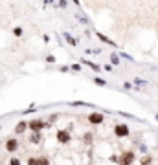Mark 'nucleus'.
Listing matches in <instances>:
<instances>
[{
  "label": "nucleus",
  "instance_id": "f257e3e1",
  "mask_svg": "<svg viewBox=\"0 0 158 165\" xmlns=\"http://www.w3.org/2000/svg\"><path fill=\"white\" fill-rule=\"evenodd\" d=\"M134 160H136V154H134L132 150H127V152H123V154H121V158H119V165H132V163H134Z\"/></svg>",
  "mask_w": 158,
  "mask_h": 165
},
{
  "label": "nucleus",
  "instance_id": "f03ea898",
  "mask_svg": "<svg viewBox=\"0 0 158 165\" xmlns=\"http://www.w3.org/2000/svg\"><path fill=\"white\" fill-rule=\"evenodd\" d=\"M114 134H116L118 138H127V136L131 134V128H129V127H127L125 123L114 125Z\"/></svg>",
  "mask_w": 158,
  "mask_h": 165
},
{
  "label": "nucleus",
  "instance_id": "7ed1b4c3",
  "mask_svg": "<svg viewBox=\"0 0 158 165\" xmlns=\"http://www.w3.org/2000/svg\"><path fill=\"white\" fill-rule=\"evenodd\" d=\"M44 127H48V125L44 123L42 119H33V121H30V123H28V128H30V130H33V132H40Z\"/></svg>",
  "mask_w": 158,
  "mask_h": 165
},
{
  "label": "nucleus",
  "instance_id": "20e7f679",
  "mask_svg": "<svg viewBox=\"0 0 158 165\" xmlns=\"http://www.w3.org/2000/svg\"><path fill=\"white\" fill-rule=\"evenodd\" d=\"M103 119H105V116H103L101 112H92V114H88V123L90 125H101Z\"/></svg>",
  "mask_w": 158,
  "mask_h": 165
},
{
  "label": "nucleus",
  "instance_id": "39448f33",
  "mask_svg": "<svg viewBox=\"0 0 158 165\" xmlns=\"http://www.w3.org/2000/svg\"><path fill=\"white\" fill-rule=\"evenodd\" d=\"M55 138H57L59 143H68V141L72 140L70 130H66V128H64V130H57V136H55Z\"/></svg>",
  "mask_w": 158,
  "mask_h": 165
},
{
  "label": "nucleus",
  "instance_id": "423d86ee",
  "mask_svg": "<svg viewBox=\"0 0 158 165\" xmlns=\"http://www.w3.org/2000/svg\"><path fill=\"white\" fill-rule=\"evenodd\" d=\"M17 149H19V141H17V140L11 138V140L6 141V150H7V152H15Z\"/></svg>",
  "mask_w": 158,
  "mask_h": 165
},
{
  "label": "nucleus",
  "instance_id": "0eeeda50",
  "mask_svg": "<svg viewBox=\"0 0 158 165\" xmlns=\"http://www.w3.org/2000/svg\"><path fill=\"white\" fill-rule=\"evenodd\" d=\"M96 35H98L99 39H101V42H105V44H109V46H116V42L114 41H110V39H109V37H107V35H103V33H96Z\"/></svg>",
  "mask_w": 158,
  "mask_h": 165
},
{
  "label": "nucleus",
  "instance_id": "6e6552de",
  "mask_svg": "<svg viewBox=\"0 0 158 165\" xmlns=\"http://www.w3.org/2000/svg\"><path fill=\"white\" fill-rule=\"evenodd\" d=\"M83 64H86V66H88V68H92L94 72H101V66L96 64V62H90V61H86V59H83Z\"/></svg>",
  "mask_w": 158,
  "mask_h": 165
},
{
  "label": "nucleus",
  "instance_id": "1a4fd4ad",
  "mask_svg": "<svg viewBox=\"0 0 158 165\" xmlns=\"http://www.w3.org/2000/svg\"><path fill=\"white\" fill-rule=\"evenodd\" d=\"M26 128H28V123H26V121H19V125L15 127V132H17V134H22Z\"/></svg>",
  "mask_w": 158,
  "mask_h": 165
},
{
  "label": "nucleus",
  "instance_id": "9d476101",
  "mask_svg": "<svg viewBox=\"0 0 158 165\" xmlns=\"http://www.w3.org/2000/svg\"><path fill=\"white\" fill-rule=\"evenodd\" d=\"M40 140H42V136H40V132H33V134H31V140H30V141H31V143H40Z\"/></svg>",
  "mask_w": 158,
  "mask_h": 165
},
{
  "label": "nucleus",
  "instance_id": "9b49d317",
  "mask_svg": "<svg viewBox=\"0 0 158 165\" xmlns=\"http://www.w3.org/2000/svg\"><path fill=\"white\" fill-rule=\"evenodd\" d=\"M64 39H66V42H68V44H72V46H76V44H77V41H76L70 33H64Z\"/></svg>",
  "mask_w": 158,
  "mask_h": 165
},
{
  "label": "nucleus",
  "instance_id": "f8f14e48",
  "mask_svg": "<svg viewBox=\"0 0 158 165\" xmlns=\"http://www.w3.org/2000/svg\"><path fill=\"white\" fill-rule=\"evenodd\" d=\"M110 62H112V64H116V66L119 64V57L116 55V53H112V55H110Z\"/></svg>",
  "mask_w": 158,
  "mask_h": 165
},
{
  "label": "nucleus",
  "instance_id": "ddd939ff",
  "mask_svg": "<svg viewBox=\"0 0 158 165\" xmlns=\"http://www.w3.org/2000/svg\"><path fill=\"white\" fill-rule=\"evenodd\" d=\"M94 82H96L98 86H105V84H107V81H105V79H101V77H96V79H94Z\"/></svg>",
  "mask_w": 158,
  "mask_h": 165
},
{
  "label": "nucleus",
  "instance_id": "4468645a",
  "mask_svg": "<svg viewBox=\"0 0 158 165\" xmlns=\"http://www.w3.org/2000/svg\"><path fill=\"white\" fill-rule=\"evenodd\" d=\"M83 140H85V143H92V134H90V132H86V134L83 136Z\"/></svg>",
  "mask_w": 158,
  "mask_h": 165
},
{
  "label": "nucleus",
  "instance_id": "2eb2a0df",
  "mask_svg": "<svg viewBox=\"0 0 158 165\" xmlns=\"http://www.w3.org/2000/svg\"><path fill=\"white\" fill-rule=\"evenodd\" d=\"M77 19H79V20H83L85 24H88V19H86V17H85V15H83L81 11H77Z\"/></svg>",
  "mask_w": 158,
  "mask_h": 165
},
{
  "label": "nucleus",
  "instance_id": "dca6fc26",
  "mask_svg": "<svg viewBox=\"0 0 158 165\" xmlns=\"http://www.w3.org/2000/svg\"><path fill=\"white\" fill-rule=\"evenodd\" d=\"M132 82H136V86H143V84H147V81H143V79H138V77H136V79H134Z\"/></svg>",
  "mask_w": 158,
  "mask_h": 165
},
{
  "label": "nucleus",
  "instance_id": "f3484780",
  "mask_svg": "<svg viewBox=\"0 0 158 165\" xmlns=\"http://www.w3.org/2000/svg\"><path fill=\"white\" fill-rule=\"evenodd\" d=\"M28 165H39V160L37 158H28Z\"/></svg>",
  "mask_w": 158,
  "mask_h": 165
},
{
  "label": "nucleus",
  "instance_id": "a211bd4d",
  "mask_svg": "<svg viewBox=\"0 0 158 165\" xmlns=\"http://www.w3.org/2000/svg\"><path fill=\"white\" fill-rule=\"evenodd\" d=\"M151 162H153V158H151V156H147V158H143V160H142V165H149Z\"/></svg>",
  "mask_w": 158,
  "mask_h": 165
},
{
  "label": "nucleus",
  "instance_id": "6ab92c4d",
  "mask_svg": "<svg viewBox=\"0 0 158 165\" xmlns=\"http://www.w3.org/2000/svg\"><path fill=\"white\" fill-rule=\"evenodd\" d=\"M39 165H50L48 158H39Z\"/></svg>",
  "mask_w": 158,
  "mask_h": 165
},
{
  "label": "nucleus",
  "instance_id": "aec40b11",
  "mask_svg": "<svg viewBox=\"0 0 158 165\" xmlns=\"http://www.w3.org/2000/svg\"><path fill=\"white\" fill-rule=\"evenodd\" d=\"M9 165H20V160H19V158H11Z\"/></svg>",
  "mask_w": 158,
  "mask_h": 165
},
{
  "label": "nucleus",
  "instance_id": "412c9836",
  "mask_svg": "<svg viewBox=\"0 0 158 165\" xmlns=\"http://www.w3.org/2000/svg\"><path fill=\"white\" fill-rule=\"evenodd\" d=\"M13 33H15L17 37H20V35H22V28H15V29H13Z\"/></svg>",
  "mask_w": 158,
  "mask_h": 165
},
{
  "label": "nucleus",
  "instance_id": "4be33fe9",
  "mask_svg": "<svg viewBox=\"0 0 158 165\" xmlns=\"http://www.w3.org/2000/svg\"><path fill=\"white\" fill-rule=\"evenodd\" d=\"M72 70H74V72H79V70H81V64H72Z\"/></svg>",
  "mask_w": 158,
  "mask_h": 165
},
{
  "label": "nucleus",
  "instance_id": "5701e85b",
  "mask_svg": "<svg viewBox=\"0 0 158 165\" xmlns=\"http://www.w3.org/2000/svg\"><path fill=\"white\" fill-rule=\"evenodd\" d=\"M46 61H48V62H53V61H55V57H53V55H48V57H46Z\"/></svg>",
  "mask_w": 158,
  "mask_h": 165
},
{
  "label": "nucleus",
  "instance_id": "b1692460",
  "mask_svg": "<svg viewBox=\"0 0 158 165\" xmlns=\"http://www.w3.org/2000/svg\"><path fill=\"white\" fill-rule=\"evenodd\" d=\"M156 121H158V114H156Z\"/></svg>",
  "mask_w": 158,
  "mask_h": 165
}]
</instances>
